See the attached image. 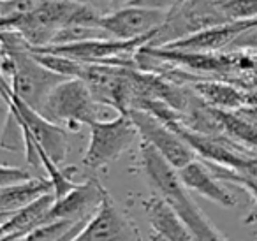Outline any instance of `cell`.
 <instances>
[{
  "instance_id": "6da1fadb",
  "label": "cell",
  "mask_w": 257,
  "mask_h": 241,
  "mask_svg": "<svg viewBox=\"0 0 257 241\" xmlns=\"http://www.w3.org/2000/svg\"><path fill=\"white\" fill-rule=\"evenodd\" d=\"M138 166L152 192H157L175 208L197 241H229L197 206L192 194L180 180L178 171L145 141L138 148Z\"/></svg>"
},
{
  "instance_id": "7a4b0ae2",
  "label": "cell",
  "mask_w": 257,
  "mask_h": 241,
  "mask_svg": "<svg viewBox=\"0 0 257 241\" xmlns=\"http://www.w3.org/2000/svg\"><path fill=\"white\" fill-rule=\"evenodd\" d=\"M64 79V76L44 67L18 34L2 30V83L23 102L41 111L51 90Z\"/></svg>"
},
{
  "instance_id": "3957f363",
  "label": "cell",
  "mask_w": 257,
  "mask_h": 241,
  "mask_svg": "<svg viewBox=\"0 0 257 241\" xmlns=\"http://www.w3.org/2000/svg\"><path fill=\"white\" fill-rule=\"evenodd\" d=\"M104 107L106 106L97 102L92 90L83 79L65 78L51 90L39 113L72 134L83 125H92L93 122L102 120Z\"/></svg>"
},
{
  "instance_id": "277c9868",
  "label": "cell",
  "mask_w": 257,
  "mask_h": 241,
  "mask_svg": "<svg viewBox=\"0 0 257 241\" xmlns=\"http://www.w3.org/2000/svg\"><path fill=\"white\" fill-rule=\"evenodd\" d=\"M88 146L81 159V166L88 171H100L113 164L133 148L140 138V132L128 113H116L111 120H97L88 125Z\"/></svg>"
},
{
  "instance_id": "5b68a950",
  "label": "cell",
  "mask_w": 257,
  "mask_h": 241,
  "mask_svg": "<svg viewBox=\"0 0 257 241\" xmlns=\"http://www.w3.org/2000/svg\"><path fill=\"white\" fill-rule=\"evenodd\" d=\"M231 23L225 20L218 0H187L169 11L166 23L157 30L150 48H164L175 41L185 39L217 25Z\"/></svg>"
},
{
  "instance_id": "8992f818",
  "label": "cell",
  "mask_w": 257,
  "mask_h": 241,
  "mask_svg": "<svg viewBox=\"0 0 257 241\" xmlns=\"http://www.w3.org/2000/svg\"><path fill=\"white\" fill-rule=\"evenodd\" d=\"M2 93L4 100L8 102L9 113L16 118L22 125H25L27 131L32 134V138L46 150L48 157L55 164L62 166L69 155V146H71V132L62 125L48 120L46 116L30 107L27 102H23L8 85L2 83Z\"/></svg>"
},
{
  "instance_id": "52a82bcc",
  "label": "cell",
  "mask_w": 257,
  "mask_h": 241,
  "mask_svg": "<svg viewBox=\"0 0 257 241\" xmlns=\"http://www.w3.org/2000/svg\"><path fill=\"white\" fill-rule=\"evenodd\" d=\"M72 241H143L134 218L106 190L99 209Z\"/></svg>"
},
{
  "instance_id": "ba28073f",
  "label": "cell",
  "mask_w": 257,
  "mask_h": 241,
  "mask_svg": "<svg viewBox=\"0 0 257 241\" xmlns=\"http://www.w3.org/2000/svg\"><path fill=\"white\" fill-rule=\"evenodd\" d=\"M127 113L136 125L141 141L154 146L176 171L183 169L187 164L197 159V153L192 150V146L157 116L136 107L128 109Z\"/></svg>"
},
{
  "instance_id": "9c48e42d",
  "label": "cell",
  "mask_w": 257,
  "mask_h": 241,
  "mask_svg": "<svg viewBox=\"0 0 257 241\" xmlns=\"http://www.w3.org/2000/svg\"><path fill=\"white\" fill-rule=\"evenodd\" d=\"M168 11L147 6H121L104 13L99 25L118 41H134L155 34L168 20Z\"/></svg>"
},
{
  "instance_id": "30bf717a",
  "label": "cell",
  "mask_w": 257,
  "mask_h": 241,
  "mask_svg": "<svg viewBox=\"0 0 257 241\" xmlns=\"http://www.w3.org/2000/svg\"><path fill=\"white\" fill-rule=\"evenodd\" d=\"M107 188L95 178H86V181H79V185L62 199H57L48 215L46 222L53 220H69V222H83L93 216L99 209Z\"/></svg>"
},
{
  "instance_id": "8fae6325",
  "label": "cell",
  "mask_w": 257,
  "mask_h": 241,
  "mask_svg": "<svg viewBox=\"0 0 257 241\" xmlns=\"http://www.w3.org/2000/svg\"><path fill=\"white\" fill-rule=\"evenodd\" d=\"M253 27H257V20L224 23V25L211 27L203 32L189 36L185 39L175 41L164 46V50L187 51V53H222L231 50L232 44Z\"/></svg>"
},
{
  "instance_id": "7c38bea8",
  "label": "cell",
  "mask_w": 257,
  "mask_h": 241,
  "mask_svg": "<svg viewBox=\"0 0 257 241\" xmlns=\"http://www.w3.org/2000/svg\"><path fill=\"white\" fill-rule=\"evenodd\" d=\"M178 174L182 183L185 185L190 194L199 195V197L215 202L217 206L225 209H231L238 204L236 195L225 187L224 181L199 157L194 159L190 164H187L183 169H180Z\"/></svg>"
},
{
  "instance_id": "4fadbf2b",
  "label": "cell",
  "mask_w": 257,
  "mask_h": 241,
  "mask_svg": "<svg viewBox=\"0 0 257 241\" xmlns=\"http://www.w3.org/2000/svg\"><path fill=\"white\" fill-rule=\"evenodd\" d=\"M141 204L152 232L161 236L164 241H197L175 208L157 192H152L141 201Z\"/></svg>"
},
{
  "instance_id": "5bb4252c",
  "label": "cell",
  "mask_w": 257,
  "mask_h": 241,
  "mask_svg": "<svg viewBox=\"0 0 257 241\" xmlns=\"http://www.w3.org/2000/svg\"><path fill=\"white\" fill-rule=\"evenodd\" d=\"M46 194H55V188L50 178L43 176H34L22 183L0 187V215L18 211Z\"/></svg>"
},
{
  "instance_id": "9a60e30c",
  "label": "cell",
  "mask_w": 257,
  "mask_h": 241,
  "mask_svg": "<svg viewBox=\"0 0 257 241\" xmlns=\"http://www.w3.org/2000/svg\"><path fill=\"white\" fill-rule=\"evenodd\" d=\"M204 162H206V160H204ZM206 164L211 167V171H213L224 183L227 181V183L236 185V187H239L241 190H245L246 194L250 195L252 206H250L243 223H245V225L257 223V174H243V173H236V171L227 169V167L217 166V164H211V162H206Z\"/></svg>"
},
{
  "instance_id": "2e32d148",
  "label": "cell",
  "mask_w": 257,
  "mask_h": 241,
  "mask_svg": "<svg viewBox=\"0 0 257 241\" xmlns=\"http://www.w3.org/2000/svg\"><path fill=\"white\" fill-rule=\"evenodd\" d=\"M85 222V220H83ZM81 223V222H78ZM78 223L69 222V220H53V222H46L34 229L30 234H27L23 239L20 241H58L64 236H67Z\"/></svg>"
},
{
  "instance_id": "e0dca14e",
  "label": "cell",
  "mask_w": 257,
  "mask_h": 241,
  "mask_svg": "<svg viewBox=\"0 0 257 241\" xmlns=\"http://www.w3.org/2000/svg\"><path fill=\"white\" fill-rule=\"evenodd\" d=\"M227 22H252L257 20V0H218Z\"/></svg>"
},
{
  "instance_id": "ac0fdd59",
  "label": "cell",
  "mask_w": 257,
  "mask_h": 241,
  "mask_svg": "<svg viewBox=\"0 0 257 241\" xmlns=\"http://www.w3.org/2000/svg\"><path fill=\"white\" fill-rule=\"evenodd\" d=\"M34 178V174L30 173L25 167H16V166H9L4 164L2 166V181H0V187H9V185H16L27 181Z\"/></svg>"
},
{
  "instance_id": "d6986e66",
  "label": "cell",
  "mask_w": 257,
  "mask_h": 241,
  "mask_svg": "<svg viewBox=\"0 0 257 241\" xmlns=\"http://www.w3.org/2000/svg\"><path fill=\"white\" fill-rule=\"evenodd\" d=\"M187 0H136L134 4L131 6H147V8H154V9H162V11H173L178 6L185 4Z\"/></svg>"
},
{
  "instance_id": "ffe728a7",
  "label": "cell",
  "mask_w": 257,
  "mask_h": 241,
  "mask_svg": "<svg viewBox=\"0 0 257 241\" xmlns=\"http://www.w3.org/2000/svg\"><path fill=\"white\" fill-rule=\"evenodd\" d=\"M231 50H250L257 51V27L250 29L248 32H245L234 44Z\"/></svg>"
},
{
  "instance_id": "44dd1931",
  "label": "cell",
  "mask_w": 257,
  "mask_h": 241,
  "mask_svg": "<svg viewBox=\"0 0 257 241\" xmlns=\"http://www.w3.org/2000/svg\"><path fill=\"white\" fill-rule=\"evenodd\" d=\"M106 2H107L109 6H113L114 9H116V8H121V4H125V0H106Z\"/></svg>"
},
{
  "instance_id": "7402d4cb",
  "label": "cell",
  "mask_w": 257,
  "mask_h": 241,
  "mask_svg": "<svg viewBox=\"0 0 257 241\" xmlns=\"http://www.w3.org/2000/svg\"><path fill=\"white\" fill-rule=\"evenodd\" d=\"M74 2H78V4H85V6H93V8H97L95 4H93V0H74ZM99 9V8H97ZM100 11H102V9H100ZM106 13V11H104Z\"/></svg>"
},
{
  "instance_id": "603a6c76",
  "label": "cell",
  "mask_w": 257,
  "mask_h": 241,
  "mask_svg": "<svg viewBox=\"0 0 257 241\" xmlns=\"http://www.w3.org/2000/svg\"><path fill=\"white\" fill-rule=\"evenodd\" d=\"M150 241H164V239H162L161 236H157V234L152 232V234H150Z\"/></svg>"
}]
</instances>
